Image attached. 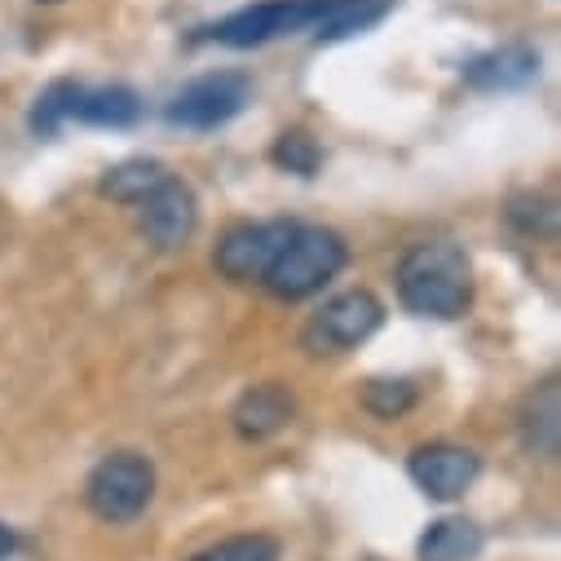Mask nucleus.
Wrapping results in <instances>:
<instances>
[{
	"label": "nucleus",
	"instance_id": "3",
	"mask_svg": "<svg viewBox=\"0 0 561 561\" xmlns=\"http://www.w3.org/2000/svg\"><path fill=\"white\" fill-rule=\"evenodd\" d=\"M84 500L89 508L111 522V526H124L133 517H142L147 504L156 500V469L147 456H137V451H115L106 456L89 482H84Z\"/></svg>",
	"mask_w": 561,
	"mask_h": 561
},
{
	"label": "nucleus",
	"instance_id": "19",
	"mask_svg": "<svg viewBox=\"0 0 561 561\" xmlns=\"http://www.w3.org/2000/svg\"><path fill=\"white\" fill-rule=\"evenodd\" d=\"M191 561H278V543L270 535H230Z\"/></svg>",
	"mask_w": 561,
	"mask_h": 561
},
{
	"label": "nucleus",
	"instance_id": "2",
	"mask_svg": "<svg viewBox=\"0 0 561 561\" xmlns=\"http://www.w3.org/2000/svg\"><path fill=\"white\" fill-rule=\"evenodd\" d=\"M350 261V248L336 230H323V226H301L293 230L288 248L278 252V261L270 265V274L261 284L278 297V301H306L314 297L328 278H336Z\"/></svg>",
	"mask_w": 561,
	"mask_h": 561
},
{
	"label": "nucleus",
	"instance_id": "12",
	"mask_svg": "<svg viewBox=\"0 0 561 561\" xmlns=\"http://www.w3.org/2000/svg\"><path fill=\"white\" fill-rule=\"evenodd\" d=\"M67 119L98 124V128H128V124L142 119V98H137L128 84H106V89H84V84H76Z\"/></svg>",
	"mask_w": 561,
	"mask_h": 561
},
{
	"label": "nucleus",
	"instance_id": "22",
	"mask_svg": "<svg viewBox=\"0 0 561 561\" xmlns=\"http://www.w3.org/2000/svg\"><path fill=\"white\" fill-rule=\"evenodd\" d=\"M45 5H58V0H45Z\"/></svg>",
	"mask_w": 561,
	"mask_h": 561
},
{
	"label": "nucleus",
	"instance_id": "16",
	"mask_svg": "<svg viewBox=\"0 0 561 561\" xmlns=\"http://www.w3.org/2000/svg\"><path fill=\"white\" fill-rule=\"evenodd\" d=\"M164 178H169V169L156 160H124L102 178V195H111L119 204H142Z\"/></svg>",
	"mask_w": 561,
	"mask_h": 561
},
{
	"label": "nucleus",
	"instance_id": "21",
	"mask_svg": "<svg viewBox=\"0 0 561 561\" xmlns=\"http://www.w3.org/2000/svg\"><path fill=\"white\" fill-rule=\"evenodd\" d=\"M14 552V530L10 526H0V561H5Z\"/></svg>",
	"mask_w": 561,
	"mask_h": 561
},
{
	"label": "nucleus",
	"instance_id": "17",
	"mask_svg": "<svg viewBox=\"0 0 561 561\" xmlns=\"http://www.w3.org/2000/svg\"><path fill=\"white\" fill-rule=\"evenodd\" d=\"M415 385L411 380H367L363 385V407L371 411V415H380V420H398V415H407L411 407H415Z\"/></svg>",
	"mask_w": 561,
	"mask_h": 561
},
{
	"label": "nucleus",
	"instance_id": "7",
	"mask_svg": "<svg viewBox=\"0 0 561 561\" xmlns=\"http://www.w3.org/2000/svg\"><path fill=\"white\" fill-rule=\"evenodd\" d=\"M252 98V84L248 76L239 71H213V76H199L191 80L173 102H169V119L182 124V128H217L226 119H234Z\"/></svg>",
	"mask_w": 561,
	"mask_h": 561
},
{
	"label": "nucleus",
	"instance_id": "14",
	"mask_svg": "<svg viewBox=\"0 0 561 561\" xmlns=\"http://www.w3.org/2000/svg\"><path fill=\"white\" fill-rule=\"evenodd\" d=\"M539 76V58L522 45H508V49H495V54H482L465 67V80L473 89H522L526 80Z\"/></svg>",
	"mask_w": 561,
	"mask_h": 561
},
{
	"label": "nucleus",
	"instance_id": "20",
	"mask_svg": "<svg viewBox=\"0 0 561 561\" xmlns=\"http://www.w3.org/2000/svg\"><path fill=\"white\" fill-rule=\"evenodd\" d=\"M508 221L522 226L526 234L552 239V234H557V204L543 199V195H517V199L508 204Z\"/></svg>",
	"mask_w": 561,
	"mask_h": 561
},
{
	"label": "nucleus",
	"instance_id": "9",
	"mask_svg": "<svg viewBox=\"0 0 561 561\" xmlns=\"http://www.w3.org/2000/svg\"><path fill=\"white\" fill-rule=\"evenodd\" d=\"M407 473H411V482L425 491L430 500H460V495L478 482L482 460H478L469 447L430 443V447H415V451H411Z\"/></svg>",
	"mask_w": 561,
	"mask_h": 561
},
{
	"label": "nucleus",
	"instance_id": "1",
	"mask_svg": "<svg viewBox=\"0 0 561 561\" xmlns=\"http://www.w3.org/2000/svg\"><path fill=\"white\" fill-rule=\"evenodd\" d=\"M398 301L420 319H465V310L473 306V265L465 248L447 239L415 243L398 261Z\"/></svg>",
	"mask_w": 561,
	"mask_h": 561
},
{
	"label": "nucleus",
	"instance_id": "13",
	"mask_svg": "<svg viewBox=\"0 0 561 561\" xmlns=\"http://www.w3.org/2000/svg\"><path fill=\"white\" fill-rule=\"evenodd\" d=\"M482 526L469 517H438L415 543V561H478L482 557Z\"/></svg>",
	"mask_w": 561,
	"mask_h": 561
},
{
	"label": "nucleus",
	"instance_id": "4",
	"mask_svg": "<svg viewBox=\"0 0 561 561\" xmlns=\"http://www.w3.org/2000/svg\"><path fill=\"white\" fill-rule=\"evenodd\" d=\"M323 10H328V0H261V5L234 10L221 23H213L208 41H217L226 49H256V45H270L278 36L314 32Z\"/></svg>",
	"mask_w": 561,
	"mask_h": 561
},
{
	"label": "nucleus",
	"instance_id": "8",
	"mask_svg": "<svg viewBox=\"0 0 561 561\" xmlns=\"http://www.w3.org/2000/svg\"><path fill=\"white\" fill-rule=\"evenodd\" d=\"M142 208V234L160 248V252H178L191 243L195 226H199V204H195V191L186 182H178L173 173L137 204Z\"/></svg>",
	"mask_w": 561,
	"mask_h": 561
},
{
	"label": "nucleus",
	"instance_id": "15",
	"mask_svg": "<svg viewBox=\"0 0 561 561\" xmlns=\"http://www.w3.org/2000/svg\"><path fill=\"white\" fill-rule=\"evenodd\" d=\"M389 10H393V0H328V10L310 36L314 41H345V36L376 27Z\"/></svg>",
	"mask_w": 561,
	"mask_h": 561
},
{
	"label": "nucleus",
	"instance_id": "18",
	"mask_svg": "<svg viewBox=\"0 0 561 561\" xmlns=\"http://www.w3.org/2000/svg\"><path fill=\"white\" fill-rule=\"evenodd\" d=\"M270 160L278 164V169H288V173H297V178H314V169H319V147H314V137L310 133H301V128H293V133H284L278 142L270 147Z\"/></svg>",
	"mask_w": 561,
	"mask_h": 561
},
{
	"label": "nucleus",
	"instance_id": "5",
	"mask_svg": "<svg viewBox=\"0 0 561 561\" xmlns=\"http://www.w3.org/2000/svg\"><path fill=\"white\" fill-rule=\"evenodd\" d=\"M380 323H385V306H380L367 288H354V293L332 297V301L301 328V345H306L310 354H345V350H358Z\"/></svg>",
	"mask_w": 561,
	"mask_h": 561
},
{
	"label": "nucleus",
	"instance_id": "10",
	"mask_svg": "<svg viewBox=\"0 0 561 561\" xmlns=\"http://www.w3.org/2000/svg\"><path fill=\"white\" fill-rule=\"evenodd\" d=\"M517 438H522L526 456L557 460V451H561V385L557 380H543L539 389H530V398L522 402V415H517Z\"/></svg>",
	"mask_w": 561,
	"mask_h": 561
},
{
	"label": "nucleus",
	"instance_id": "11",
	"mask_svg": "<svg viewBox=\"0 0 561 561\" xmlns=\"http://www.w3.org/2000/svg\"><path fill=\"white\" fill-rule=\"evenodd\" d=\"M293 411H297L293 393H288L284 385L270 380V385H252V389L234 402L230 420H234V434H239V438L261 443V438H274L278 430H288Z\"/></svg>",
	"mask_w": 561,
	"mask_h": 561
},
{
	"label": "nucleus",
	"instance_id": "6",
	"mask_svg": "<svg viewBox=\"0 0 561 561\" xmlns=\"http://www.w3.org/2000/svg\"><path fill=\"white\" fill-rule=\"evenodd\" d=\"M297 221H248L221 234L217 243V270L230 278V284H261L270 274V265L278 261V252L288 248Z\"/></svg>",
	"mask_w": 561,
	"mask_h": 561
}]
</instances>
